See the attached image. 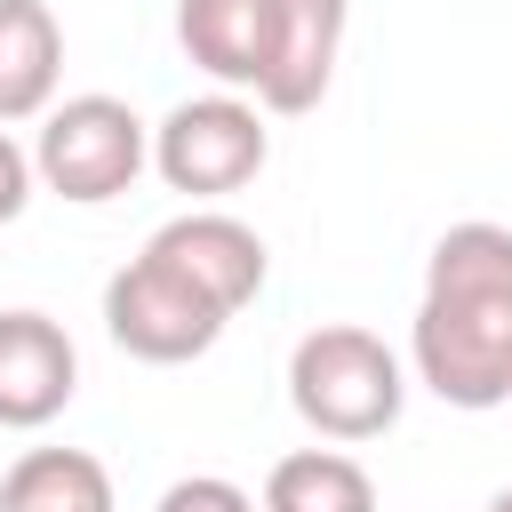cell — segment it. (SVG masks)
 I'll list each match as a JSON object with an SVG mask.
<instances>
[{"label":"cell","instance_id":"obj_14","mask_svg":"<svg viewBox=\"0 0 512 512\" xmlns=\"http://www.w3.org/2000/svg\"><path fill=\"white\" fill-rule=\"evenodd\" d=\"M32 184H40V176H32V152L0 128V224H16V216L32 208Z\"/></svg>","mask_w":512,"mask_h":512},{"label":"cell","instance_id":"obj_1","mask_svg":"<svg viewBox=\"0 0 512 512\" xmlns=\"http://www.w3.org/2000/svg\"><path fill=\"white\" fill-rule=\"evenodd\" d=\"M416 384L464 416L512 408V232L472 216L424 256V296L408 320Z\"/></svg>","mask_w":512,"mask_h":512},{"label":"cell","instance_id":"obj_9","mask_svg":"<svg viewBox=\"0 0 512 512\" xmlns=\"http://www.w3.org/2000/svg\"><path fill=\"white\" fill-rule=\"evenodd\" d=\"M344 16H352V0H280L272 80L256 88V112H312L328 96L336 56H344Z\"/></svg>","mask_w":512,"mask_h":512},{"label":"cell","instance_id":"obj_7","mask_svg":"<svg viewBox=\"0 0 512 512\" xmlns=\"http://www.w3.org/2000/svg\"><path fill=\"white\" fill-rule=\"evenodd\" d=\"M144 248L168 256V264H176L192 288H208L224 312H248V304L264 296V272H272L256 224H240V216H224V208H184V216H168Z\"/></svg>","mask_w":512,"mask_h":512},{"label":"cell","instance_id":"obj_4","mask_svg":"<svg viewBox=\"0 0 512 512\" xmlns=\"http://www.w3.org/2000/svg\"><path fill=\"white\" fill-rule=\"evenodd\" d=\"M232 328V312L208 296V288H192L168 256H152V248H136L112 280H104V336L128 352V360H144V368H184V360H200V352H216V336Z\"/></svg>","mask_w":512,"mask_h":512},{"label":"cell","instance_id":"obj_15","mask_svg":"<svg viewBox=\"0 0 512 512\" xmlns=\"http://www.w3.org/2000/svg\"><path fill=\"white\" fill-rule=\"evenodd\" d=\"M488 512H512V488H496V496H488Z\"/></svg>","mask_w":512,"mask_h":512},{"label":"cell","instance_id":"obj_5","mask_svg":"<svg viewBox=\"0 0 512 512\" xmlns=\"http://www.w3.org/2000/svg\"><path fill=\"white\" fill-rule=\"evenodd\" d=\"M272 160V136H264V112L256 96H184L160 128H152V168L168 192H184L192 208L208 200H232L240 184H256Z\"/></svg>","mask_w":512,"mask_h":512},{"label":"cell","instance_id":"obj_2","mask_svg":"<svg viewBox=\"0 0 512 512\" xmlns=\"http://www.w3.org/2000/svg\"><path fill=\"white\" fill-rule=\"evenodd\" d=\"M288 408L336 440V448H360V440H384L408 408V368L400 352L376 336V328H352V320H328L312 336H296L288 352Z\"/></svg>","mask_w":512,"mask_h":512},{"label":"cell","instance_id":"obj_11","mask_svg":"<svg viewBox=\"0 0 512 512\" xmlns=\"http://www.w3.org/2000/svg\"><path fill=\"white\" fill-rule=\"evenodd\" d=\"M0 512H120L104 456L88 448H24L0 472Z\"/></svg>","mask_w":512,"mask_h":512},{"label":"cell","instance_id":"obj_6","mask_svg":"<svg viewBox=\"0 0 512 512\" xmlns=\"http://www.w3.org/2000/svg\"><path fill=\"white\" fill-rule=\"evenodd\" d=\"M80 352L48 312H0V432H40L72 408Z\"/></svg>","mask_w":512,"mask_h":512},{"label":"cell","instance_id":"obj_3","mask_svg":"<svg viewBox=\"0 0 512 512\" xmlns=\"http://www.w3.org/2000/svg\"><path fill=\"white\" fill-rule=\"evenodd\" d=\"M152 168V128L120 104V96H64L40 112V144H32V176L72 200V208H104L120 200L136 176Z\"/></svg>","mask_w":512,"mask_h":512},{"label":"cell","instance_id":"obj_13","mask_svg":"<svg viewBox=\"0 0 512 512\" xmlns=\"http://www.w3.org/2000/svg\"><path fill=\"white\" fill-rule=\"evenodd\" d=\"M152 512H256V496H248L240 480H224V472H192V480H176Z\"/></svg>","mask_w":512,"mask_h":512},{"label":"cell","instance_id":"obj_10","mask_svg":"<svg viewBox=\"0 0 512 512\" xmlns=\"http://www.w3.org/2000/svg\"><path fill=\"white\" fill-rule=\"evenodd\" d=\"M64 24L48 0H0V128H24L56 104Z\"/></svg>","mask_w":512,"mask_h":512},{"label":"cell","instance_id":"obj_12","mask_svg":"<svg viewBox=\"0 0 512 512\" xmlns=\"http://www.w3.org/2000/svg\"><path fill=\"white\" fill-rule=\"evenodd\" d=\"M264 512H376V480L344 448H296L264 472Z\"/></svg>","mask_w":512,"mask_h":512},{"label":"cell","instance_id":"obj_8","mask_svg":"<svg viewBox=\"0 0 512 512\" xmlns=\"http://www.w3.org/2000/svg\"><path fill=\"white\" fill-rule=\"evenodd\" d=\"M176 40L224 96H256L272 80L280 0H176Z\"/></svg>","mask_w":512,"mask_h":512}]
</instances>
